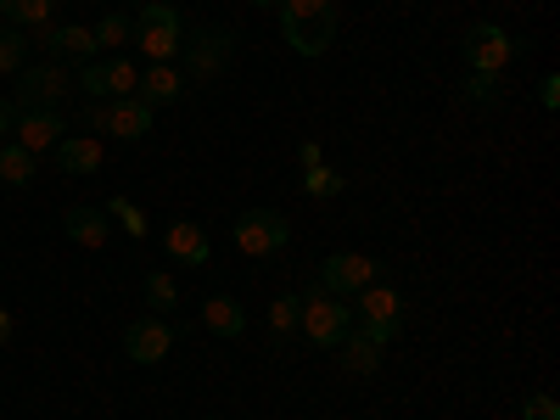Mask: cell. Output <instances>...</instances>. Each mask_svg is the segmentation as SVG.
Listing matches in <instances>:
<instances>
[{
    "label": "cell",
    "mask_w": 560,
    "mask_h": 420,
    "mask_svg": "<svg viewBox=\"0 0 560 420\" xmlns=\"http://www.w3.org/2000/svg\"><path fill=\"white\" fill-rule=\"evenodd\" d=\"M163 253H168L174 264H185V269H202V264L213 258V242H208V230H202L197 219H179V224L163 230Z\"/></svg>",
    "instance_id": "cell-14"
},
{
    "label": "cell",
    "mask_w": 560,
    "mask_h": 420,
    "mask_svg": "<svg viewBox=\"0 0 560 420\" xmlns=\"http://www.w3.org/2000/svg\"><path fill=\"white\" fill-rule=\"evenodd\" d=\"M62 135H68L62 107H23V113H18V124H12V140H18L23 152H34V158H45Z\"/></svg>",
    "instance_id": "cell-13"
},
{
    "label": "cell",
    "mask_w": 560,
    "mask_h": 420,
    "mask_svg": "<svg viewBox=\"0 0 560 420\" xmlns=\"http://www.w3.org/2000/svg\"><path fill=\"white\" fill-rule=\"evenodd\" d=\"M34 39H39L51 57L96 62V34H90V28H79V23H45V28H34Z\"/></svg>",
    "instance_id": "cell-16"
},
{
    "label": "cell",
    "mask_w": 560,
    "mask_h": 420,
    "mask_svg": "<svg viewBox=\"0 0 560 420\" xmlns=\"http://www.w3.org/2000/svg\"><path fill=\"white\" fill-rule=\"evenodd\" d=\"M34 152H23L18 140H7V147H0V179L7 185H34Z\"/></svg>",
    "instance_id": "cell-23"
},
{
    "label": "cell",
    "mask_w": 560,
    "mask_h": 420,
    "mask_svg": "<svg viewBox=\"0 0 560 420\" xmlns=\"http://www.w3.org/2000/svg\"><path fill=\"white\" fill-rule=\"evenodd\" d=\"M135 7H147V0H135Z\"/></svg>",
    "instance_id": "cell-37"
},
{
    "label": "cell",
    "mask_w": 560,
    "mask_h": 420,
    "mask_svg": "<svg viewBox=\"0 0 560 420\" xmlns=\"http://www.w3.org/2000/svg\"><path fill=\"white\" fill-rule=\"evenodd\" d=\"M230 242H236L242 258H269L292 242V219L280 213V208H253L242 213L236 224H230Z\"/></svg>",
    "instance_id": "cell-7"
},
{
    "label": "cell",
    "mask_w": 560,
    "mask_h": 420,
    "mask_svg": "<svg viewBox=\"0 0 560 420\" xmlns=\"http://www.w3.org/2000/svg\"><path fill=\"white\" fill-rule=\"evenodd\" d=\"M73 96V73L62 68V62H34V68H23L18 73V113L23 107H62Z\"/></svg>",
    "instance_id": "cell-10"
},
{
    "label": "cell",
    "mask_w": 560,
    "mask_h": 420,
    "mask_svg": "<svg viewBox=\"0 0 560 420\" xmlns=\"http://www.w3.org/2000/svg\"><path fill=\"white\" fill-rule=\"evenodd\" d=\"M522 420H560V404H555V393H533V398L522 404Z\"/></svg>",
    "instance_id": "cell-30"
},
{
    "label": "cell",
    "mask_w": 560,
    "mask_h": 420,
    "mask_svg": "<svg viewBox=\"0 0 560 420\" xmlns=\"http://www.w3.org/2000/svg\"><path fill=\"white\" fill-rule=\"evenodd\" d=\"M90 34H96V51H113V57H118L124 45L135 39V23H129L124 12H107V18H102L96 28H90Z\"/></svg>",
    "instance_id": "cell-24"
},
{
    "label": "cell",
    "mask_w": 560,
    "mask_h": 420,
    "mask_svg": "<svg viewBox=\"0 0 560 420\" xmlns=\"http://www.w3.org/2000/svg\"><path fill=\"white\" fill-rule=\"evenodd\" d=\"M0 12H7V23L12 28H45L51 23V12H57V0H0Z\"/></svg>",
    "instance_id": "cell-22"
},
{
    "label": "cell",
    "mask_w": 560,
    "mask_h": 420,
    "mask_svg": "<svg viewBox=\"0 0 560 420\" xmlns=\"http://www.w3.org/2000/svg\"><path fill=\"white\" fill-rule=\"evenodd\" d=\"M353 303V331L370 337L376 348H393L398 342V325H404V298L393 287H382V280H370L364 292L348 298Z\"/></svg>",
    "instance_id": "cell-3"
},
{
    "label": "cell",
    "mask_w": 560,
    "mask_h": 420,
    "mask_svg": "<svg viewBox=\"0 0 560 420\" xmlns=\"http://www.w3.org/2000/svg\"><path fill=\"white\" fill-rule=\"evenodd\" d=\"M459 57H465V68H471V73L499 79L510 62L522 57V39L510 34V28H499V23H477L471 34H459Z\"/></svg>",
    "instance_id": "cell-6"
},
{
    "label": "cell",
    "mask_w": 560,
    "mask_h": 420,
    "mask_svg": "<svg viewBox=\"0 0 560 420\" xmlns=\"http://www.w3.org/2000/svg\"><path fill=\"white\" fill-rule=\"evenodd\" d=\"M298 163H303V168H319V163H325L319 140H303V147H298Z\"/></svg>",
    "instance_id": "cell-32"
},
{
    "label": "cell",
    "mask_w": 560,
    "mask_h": 420,
    "mask_svg": "<svg viewBox=\"0 0 560 420\" xmlns=\"http://www.w3.org/2000/svg\"><path fill=\"white\" fill-rule=\"evenodd\" d=\"M179 57H185V84H213V79H224L230 73V62H236V28H213V23H202V28H191L185 34V45H179Z\"/></svg>",
    "instance_id": "cell-2"
},
{
    "label": "cell",
    "mask_w": 560,
    "mask_h": 420,
    "mask_svg": "<svg viewBox=\"0 0 560 420\" xmlns=\"http://www.w3.org/2000/svg\"><path fill=\"white\" fill-rule=\"evenodd\" d=\"M303 191L319 197V202H325V197H342V191H348V174L325 168V163H319V168H303Z\"/></svg>",
    "instance_id": "cell-26"
},
{
    "label": "cell",
    "mask_w": 560,
    "mask_h": 420,
    "mask_svg": "<svg viewBox=\"0 0 560 420\" xmlns=\"http://www.w3.org/2000/svg\"><path fill=\"white\" fill-rule=\"evenodd\" d=\"M107 213H113V219H118V224L129 230L135 242H147V236H152V230H147V213H140V208H135L129 197H113V202H107Z\"/></svg>",
    "instance_id": "cell-28"
},
{
    "label": "cell",
    "mask_w": 560,
    "mask_h": 420,
    "mask_svg": "<svg viewBox=\"0 0 560 420\" xmlns=\"http://www.w3.org/2000/svg\"><path fill=\"white\" fill-rule=\"evenodd\" d=\"M382 353H387V348H376V342L359 337V331L342 337V370H348V376H376V370H382Z\"/></svg>",
    "instance_id": "cell-20"
},
{
    "label": "cell",
    "mask_w": 560,
    "mask_h": 420,
    "mask_svg": "<svg viewBox=\"0 0 560 420\" xmlns=\"http://www.w3.org/2000/svg\"><path fill=\"white\" fill-rule=\"evenodd\" d=\"M62 230H68V242H79V247H90V253H102V247L113 242V213L79 202V208L62 213Z\"/></svg>",
    "instance_id": "cell-15"
},
{
    "label": "cell",
    "mask_w": 560,
    "mask_h": 420,
    "mask_svg": "<svg viewBox=\"0 0 560 420\" xmlns=\"http://www.w3.org/2000/svg\"><path fill=\"white\" fill-rule=\"evenodd\" d=\"M538 102H544V113H555V107H560V73H544V84H538Z\"/></svg>",
    "instance_id": "cell-31"
},
{
    "label": "cell",
    "mask_w": 560,
    "mask_h": 420,
    "mask_svg": "<svg viewBox=\"0 0 560 420\" xmlns=\"http://www.w3.org/2000/svg\"><path fill=\"white\" fill-rule=\"evenodd\" d=\"M135 45H140V57H147V62H174L179 45H185L179 7H168V0H147L140 18H135Z\"/></svg>",
    "instance_id": "cell-4"
},
{
    "label": "cell",
    "mask_w": 560,
    "mask_h": 420,
    "mask_svg": "<svg viewBox=\"0 0 560 420\" xmlns=\"http://www.w3.org/2000/svg\"><path fill=\"white\" fill-rule=\"evenodd\" d=\"M370 280H376V258H364V253H331L319 264V280L314 287H325L331 298H353V292H364Z\"/></svg>",
    "instance_id": "cell-12"
},
{
    "label": "cell",
    "mask_w": 560,
    "mask_h": 420,
    "mask_svg": "<svg viewBox=\"0 0 560 420\" xmlns=\"http://www.w3.org/2000/svg\"><path fill=\"white\" fill-rule=\"evenodd\" d=\"M79 124H90V135H113V140H147L158 113L140 96H118V102H90L79 113Z\"/></svg>",
    "instance_id": "cell-5"
},
{
    "label": "cell",
    "mask_w": 560,
    "mask_h": 420,
    "mask_svg": "<svg viewBox=\"0 0 560 420\" xmlns=\"http://www.w3.org/2000/svg\"><path fill=\"white\" fill-rule=\"evenodd\" d=\"M459 96L471 102V107H499V79H488V73H471L459 84Z\"/></svg>",
    "instance_id": "cell-29"
},
{
    "label": "cell",
    "mask_w": 560,
    "mask_h": 420,
    "mask_svg": "<svg viewBox=\"0 0 560 420\" xmlns=\"http://www.w3.org/2000/svg\"><path fill=\"white\" fill-rule=\"evenodd\" d=\"M174 342H179V325L163 319V314H147V319H135L129 331H124V353H129V364H163Z\"/></svg>",
    "instance_id": "cell-11"
},
{
    "label": "cell",
    "mask_w": 560,
    "mask_h": 420,
    "mask_svg": "<svg viewBox=\"0 0 560 420\" xmlns=\"http://www.w3.org/2000/svg\"><path fill=\"white\" fill-rule=\"evenodd\" d=\"M28 68V34L0 28V73H23Z\"/></svg>",
    "instance_id": "cell-27"
},
{
    "label": "cell",
    "mask_w": 560,
    "mask_h": 420,
    "mask_svg": "<svg viewBox=\"0 0 560 420\" xmlns=\"http://www.w3.org/2000/svg\"><path fill=\"white\" fill-rule=\"evenodd\" d=\"M174 303H179V280L168 269H152L147 275V308L152 314H174Z\"/></svg>",
    "instance_id": "cell-25"
},
{
    "label": "cell",
    "mask_w": 560,
    "mask_h": 420,
    "mask_svg": "<svg viewBox=\"0 0 560 420\" xmlns=\"http://www.w3.org/2000/svg\"><path fill=\"white\" fill-rule=\"evenodd\" d=\"M12 337H18V325H12V314H7V308H0V348H7Z\"/></svg>",
    "instance_id": "cell-34"
},
{
    "label": "cell",
    "mask_w": 560,
    "mask_h": 420,
    "mask_svg": "<svg viewBox=\"0 0 560 420\" xmlns=\"http://www.w3.org/2000/svg\"><path fill=\"white\" fill-rule=\"evenodd\" d=\"M12 124H18V102H0V135H12Z\"/></svg>",
    "instance_id": "cell-33"
},
{
    "label": "cell",
    "mask_w": 560,
    "mask_h": 420,
    "mask_svg": "<svg viewBox=\"0 0 560 420\" xmlns=\"http://www.w3.org/2000/svg\"><path fill=\"white\" fill-rule=\"evenodd\" d=\"M135 96L158 113V107H168V102L185 96V73H179L174 62H152L147 73H140V90H135Z\"/></svg>",
    "instance_id": "cell-18"
},
{
    "label": "cell",
    "mask_w": 560,
    "mask_h": 420,
    "mask_svg": "<svg viewBox=\"0 0 560 420\" xmlns=\"http://www.w3.org/2000/svg\"><path fill=\"white\" fill-rule=\"evenodd\" d=\"M247 7H258V12H275V7H280V0H247Z\"/></svg>",
    "instance_id": "cell-35"
},
{
    "label": "cell",
    "mask_w": 560,
    "mask_h": 420,
    "mask_svg": "<svg viewBox=\"0 0 560 420\" xmlns=\"http://www.w3.org/2000/svg\"><path fill=\"white\" fill-rule=\"evenodd\" d=\"M0 28H7V12H0Z\"/></svg>",
    "instance_id": "cell-36"
},
{
    "label": "cell",
    "mask_w": 560,
    "mask_h": 420,
    "mask_svg": "<svg viewBox=\"0 0 560 420\" xmlns=\"http://www.w3.org/2000/svg\"><path fill=\"white\" fill-rule=\"evenodd\" d=\"M275 18H280L287 51H298V57H325L337 45V34H342V7L337 0H280Z\"/></svg>",
    "instance_id": "cell-1"
},
{
    "label": "cell",
    "mask_w": 560,
    "mask_h": 420,
    "mask_svg": "<svg viewBox=\"0 0 560 420\" xmlns=\"http://www.w3.org/2000/svg\"><path fill=\"white\" fill-rule=\"evenodd\" d=\"M73 90H84L90 102H118V96H135L140 90V73L129 57H107V62H79L73 73Z\"/></svg>",
    "instance_id": "cell-9"
},
{
    "label": "cell",
    "mask_w": 560,
    "mask_h": 420,
    "mask_svg": "<svg viewBox=\"0 0 560 420\" xmlns=\"http://www.w3.org/2000/svg\"><path fill=\"white\" fill-rule=\"evenodd\" d=\"M51 152H57V168L62 174H102V163H107L102 135H62Z\"/></svg>",
    "instance_id": "cell-17"
},
{
    "label": "cell",
    "mask_w": 560,
    "mask_h": 420,
    "mask_svg": "<svg viewBox=\"0 0 560 420\" xmlns=\"http://www.w3.org/2000/svg\"><path fill=\"white\" fill-rule=\"evenodd\" d=\"M348 331H353L348 298H331L325 287H308V292H303V337L319 342V348H342Z\"/></svg>",
    "instance_id": "cell-8"
},
{
    "label": "cell",
    "mask_w": 560,
    "mask_h": 420,
    "mask_svg": "<svg viewBox=\"0 0 560 420\" xmlns=\"http://www.w3.org/2000/svg\"><path fill=\"white\" fill-rule=\"evenodd\" d=\"M303 331V298L298 292H280L275 303H269V337L275 342H292Z\"/></svg>",
    "instance_id": "cell-21"
},
{
    "label": "cell",
    "mask_w": 560,
    "mask_h": 420,
    "mask_svg": "<svg viewBox=\"0 0 560 420\" xmlns=\"http://www.w3.org/2000/svg\"><path fill=\"white\" fill-rule=\"evenodd\" d=\"M202 325L213 337H224V342H242L247 337V308L236 298H208L202 303Z\"/></svg>",
    "instance_id": "cell-19"
}]
</instances>
